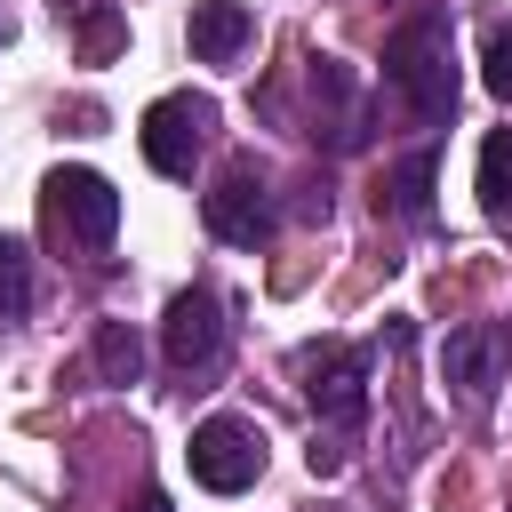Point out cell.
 I'll use <instances>...</instances> for the list:
<instances>
[{
	"label": "cell",
	"mask_w": 512,
	"mask_h": 512,
	"mask_svg": "<svg viewBox=\"0 0 512 512\" xmlns=\"http://www.w3.org/2000/svg\"><path fill=\"white\" fill-rule=\"evenodd\" d=\"M384 80L400 88V104L416 120H448L456 112V56H448V24L440 16H416L392 32L384 48Z\"/></svg>",
	"instance_id": "1"
},
{
	"label": "cell",
	"mask_w": 512,
	"mask_h": 512,
	"mask_svg": "<svg viewBox=\"0 0 512 512\" xmlns=\"http://www.w3.org/2000/svg\"><path fill=\"white\" fill-rule=\"evenodd\" d=\"M184 456H192V480H200L208 496H240V488H256V472H264V432H256L248 416H208Z\"/></svg>",
	"instance_id": "2"
},
{
	"label": "cell",
	"mask_w": 512,
	"mask_h": 512,
	"mask_svg": "<svg viewBox=\"0 0 512 512\" xmlns=\"http://www.w3.org/2000/svg\"><path fill=\"white\" fill-rule=\"evenodd\" d=\"M40 208H48V224L72 232L80 248H104V240L120 232V192H112L96 168H56V176L40 184Z\"/></svg>",
	"instance_id": "3"
},
{
	"label": "cell",
	"mask_w": 512,
	"mask_h": 512,
	"mask_svg": "<svg viewBox=\"0 0 512 512\" xmlns=\"http://www.w3.org/2000/svg\"><path fill=\"white\" fill-rule=\"evenodd\" d=\"M272 192H264V176L256 168H224L216 176V192H208V232L216 240H232V248H264L272 240Z\"/></svg>",
	"instance_id": "4"
},
{
	"label": "cell",
	"mask_w": 512,
	"mask_h": 512,
	"mask_svg": "<svg viewBox=\"0 0 512 512\" xmlns=\"http://www.w3.org/2000/svg\"><path fill=\"white\" fill-rule=\"evenodd\" d=\"M312 368V416L320 424H336V432H352L360 416H368V352H352V344H328V352H312L304 360Z\"/></svg>",
	"instance_id": "5"
},
{
	"label": "cell",
	"mask_w": 512,
	"mask_h": 512,
	"mask_svg": "<svg viewBox=\"0 0 512 512\" xmlns=\"http://www.w3.org/2000/svg\"><path fill=\"white\" fill-rule=\"evenodd\" d=\"M208 120H216V112H208L200 96H160V104L144 112V128H136V136H144V160H152L160 176H192V152H200Z\"/></svg>",
	"instance_id": "6"
},
{
	"label": "cell",
	"mask_w": 512,
	"mask_h": 512,
	"mask_svg": "<svg viewBox=\"0 0 512 512\" xmlns=\"http://www.w3.org/2000/svg\"><path fill=\"white\" fill-rule=\"evenodd\" d=\"M160 344H168V360L184 376L208 368L224 352V304H216V288H176L168 296V320H160Z\"/></svg>",
	"instance_id": "7"
},
{
	"label": "cell",
	"mask_w": 512,
	"mask_h": 512,
	"mask_svg": "<svg viewBox=\"0 0 512 512\" xmlns=\"http://www.w3.org/2000/svg\"><path fill=\"white\" fill-rule=\"evenodd\" d=\"M504 360H512V344H504V328H456L448 336V352H440V368H448V384L464 392V400H488L496 392V376H504Z\"/></svg>",
	"instance_id": "8"
},
{
	"label": "cell",
	"mask_w": 512,
	"mask_h": 512,
	"mask_svg": "<svg viewBox=\"0 0 512 512\" xmlns=\"http://www.w3.org/2000/svg\"><path fill=\"white\" fill-rule=\"evenodd\" d=\"M248 40H256L248 0H192V56L200 64H232Z\"/></svg>",
	"instance_id": "9"
},
{
	"label": "cell",
	"mask_w": 512,
	"mask_h": 512,
	"mask_svg": "<svg viewBox=\"0 0 512 512\" xmlns=\"http://www.w3.org/2000/svg\"><path fill=\"white\" fill-rule=\"evenodd\" d=\"M88 360H96V376H104V384H136L144 344H136V328H128V320H104V328H96V344H88Z\"/></svg>",
	"instance_id": "10"
},
{
	"label": "cell",
	"mask_w": 512,
	"mask_h": 512,
	"mask_svg": "<svg viewBox=\"0 0 512 512\" xmlns=\"http://www.w3.org/2000/svg\"><path fill=\"white\" fill-rule=\"evenodd\" d=\"M480 208L488 216L512 208V128H488V144H480Z\"/></svg>",
	"instance_id": "11"
},
{
	"label": "cell",
	"mask_w": 512,
	"mask_h": 512,
	"mask_svg": "<svg viewBox=\"0 0 512 512\" xmlns=\"http://www.w3.org/2000/svg\"><path fill=\"white\" fill-rule=\"evenodd\" d=\"M392 208H400L408 224L432 216V152H408V160L392 168Z\"/></svg>",
	"instance_id": "12"
},
{
	"label": "cell",
	"mask_w": 512,
	"mask_h": 512,
	"mask_svg": "<svg viewBox=\"0 0 512 512\" xmlns=\"http://www.w3.org/2000/svg\"><path fill=\"white\" fill-rule=\"evenodd\" d=\"M24 312H32V248L0 240V320H24Z\"/></svg>",
	"instance_id": "13"
},
{
	"label": "cell",
	"mask_w": 512,
	"mask_h": 512,
	"mask_svg": "<svg viewBox=\"0 0 512 512\" xmlns=\"http://www.w3.org/2000/svg\"><path fill=\"white\" fill-rule=\"evenodd\" d=\"M480 80H488V88L512 104V24H496V32L480 40Z\"/></svg>",
	"instance_id": "14"
},
{
	"label": "cell",
	"mask_w": 512,
	"mask_h": 512,
	"mask_svg": "<svg viewBox=\"0 0 512 512\" xmlns=\"http://www.w3.org/2000/svg\"><path fill=\"white\" fill-rule=\"evenodd\" d=\"M112 48H120V16L104 8V16H88V32H80V56L96 64V56H112Z\"/></svg>",
	"instance_id": "15"
},
{
	"label": "cell",
	"mask_w": 512,
	"mask_h": 512,
	"mask_svg": "<svg viewBox=\"0 0 512 512\" xmlns=\"http://www.w3.org/2000/svg\"><path fill=\"white\" fill-rule=\"evenodd\" d=\"M136 512H168V496H160V488H144V496H136Z\"/></svg>",
	"instance_id": "16"
}]
</instances>
